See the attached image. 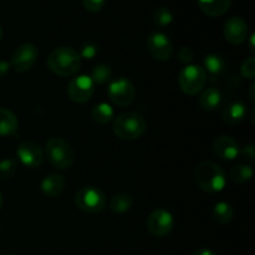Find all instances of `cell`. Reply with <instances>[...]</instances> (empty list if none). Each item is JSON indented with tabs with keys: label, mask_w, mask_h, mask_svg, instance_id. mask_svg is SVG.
I'll use <instances>...</instances> for the list:
<instances>
[{
	"label": "cell",
	"mask_w": 255,
	"mask_h": 255,
	"mask_svg": "<svg viewBox=\"0 0 255 255\" xmlns=\"http://www.w3.org/2000/svg\"><path fill=\"white\" fill-rule=\"evenodd\" d=\"M203 65L204 71L209 72L212 77H217L226 69V60L218 54H209L204 57Z\"/></svg>",
	"instance_id": "obj_22"
},
{
	"label": "cell",
	"mask_w": 255,
	"mask_h": 255,
	"mask_svg": "<svg viewBox=\"0 0 255 255\" xmlns=\"http://www.w3.org/2000/svg\"><path fill=\"white\" fill-rule=\"evenodd\" d=\"M239 156L242 157V158H244L246 161H254L255 158V146L253 143H248L246 144L244 147H242L241 149H239Z\"/></svg>",
	"instance_id": "obj_31"
},
{
	"label": "cell",
	"mask_w": 255,
	"mask_h": 255,
	"mask_svg": "<svg viewBox=\"0 0 255 255\" xmlns=\"http://www.w3.org/2000/svg\"><path fill=\"white\" fill-rule=\"evenodd\" d=\"M75 204L85 213L97 214L106 207V194L99 187H82L75 194Z\"/></svg>",
	"instance_id": "obj_5"
},
{
	"label": "cell",
	"mask_w": 255,
	"mask_h": 255,
	"mask_svg": "<svg viewBox=\"0 0 255 255\" xmlns=\"http://www.w3.org/2000/svg\"><path fill=\"white\" fill-rule=\"evenodd\" d=\"M174 219L169 211L164 208H158L152 212L147 219V228L149 233L154 237H166L173 231Z\"/></svg>",
	"instance_id": "obj_10"
},
{
	"label": "cell",
	"mask_w": 255,
	"mask_h": 255,
	"mask_svg": "<svg viewBox=\"0 0 255 255\" xmlns=\"http://www.w3.org/2000/svg\"><path fill=\"white\" fill-rule=\"evenodd\" d=\"M37 56H39L37 47L31 42H24V44L19 45L12 52L9 62L10 69L19 74L29 71L36 64Z\"/></svg>",
	"instance_id": "obj_8"
},
{
	"label": "cell",
	"mask_w": 255,
	"mask_h": 255,
	"mask_svg": "<svg viewBox=\"0 0 255 255\" xmlns=\"http://www.w3.org/2000/svg\"><path fill=\"white\" fill-rule=\"evenodd\" d=\"M194 181L207 193H219L227 186V176L221 166L214 162H202L196 167Z\"/></svg>",
	"instance_id": "obj_2"
},
{
	"label": "cell",
	"mask_w": 255,
	"mask_h": 255,
	"mask_svg": "<svg viewBox=\"0 0 255 255\" xmlns=\"http://www.w3.org/2000/svg\"><path fill=\"white\" fill-rule=\"evenodd\" d=\"M254 39H255V35L252 34L251 37H249V50L252 52L255 51V46H254Z\"/></svg>",
	"instance_id": "obj_36"
},
{
	"label": "cell",
	"mask_w": 255,
	"mask_h": 255,
	"mask_svg": "<svg viewBox=\"0 0 255 255\" xmlns=\"http://www.w3.org/2000/svg\"><path fill=\"white\" fill-rule=\"evenodd\" d=\"M110 101L119 107H126L133 102L136 97L134 85L126 77H117L112 80L107 89Z\"/></svg>",
	"instance_id": "obj_7"
},
{
	"label": "cell",
	"mask_w": 255,
	"mask_h": 255,
	"mask_svg": "<svg viewBox=\"0 0 255 255\" xmlns=\"http://www.w3.org/2000/svg\"><path fill=\"white\" fill-rule=\"evenodd\" d=\"M91 80L95 85H104L109 82L112 77V69L110 65L104 64H97L95 65L94 69L91 72Z\"/></svg>",
	"instance_id": "obj_25"
},
{
	"label": "cell",
	"mask_w": 255,
	"mask_h": 255,
	"mask_svg": "<svg viewBox=\"0 0 255 255\" xmlns=\"http://www.w3.org/2000/svg\"><path fill=\"white\" fill-rule=\"evenodd\" d=\"M133 206V198L127 193L115 194L109 203L110 211L114 213H126Z\"/></svg>",
	"instance_id": "obj_20"
},
{
	"label": "cell",
	"mask_w": 255,
	"mask_h": 255,
	"mask_svg": "<svg viewBox=\"0 0 255 255\" xmlns=\"http://www.w3.org/2000/svg\"><path fill=\"white\" fill-rule=\"evenodd\" d=\"M1 40H2V29L1 26H0V42H1Z\"/></svg>",
	"instance_id": "obj_37"
},
{
	"label": "cell",
	"mask_w": 255,
	"mask_h": 255,
	"mask_svg": "<svg viewBox=\"0 0 255 255\" xmlns=\"http://www.w3.org/2000/svg\"><path fill=\"white\" fill-rule=\"evenodd\" d=\"M10 70V64L4 60H0V77H4L5 75L9 72Z\"/></svg>",
	"instance_id": "obj_33"
},
{
	"label": "cell",
	"mask_w": 255,
	"mask_h": 255,
	"mask_svg": "<svg viewBox=\"0 0 255 255\" xmlns=\"http://www.w3.org/2000/svg\"><path fill=\"white\" fill-rule=\"evenodd\" d=\"M17 162L14 158H5L0 162V179H9L16 173Z\"/></svg>",
	"instance_id": "obj_27"
},
{
	"label": "cell",
	"mask_w": 255,
	"mask_h": 255,
	"mask_svg": "<svg viewBox=\"0 0 255 255\" xmlns=\"http://www.w3.org/2000/svg\"><path fill=\"white\" fill-rule=\"evenodd\" d=\"M203 14L211 17H219L231 9L232 0H197Z\"/></svg>",
	"instance_id": "obj_17"
},
{
	"label": "cell",
	"mask_w": 255,
	"mask_h": 255,
	"mask_svg": "<svg viewBox=\"0 0 255 255\" xmlns=\"http://www.w3.org/2000/svg\"><path fill=\"white\" fill-rule=\"evenodd\" d=\"M1 207H2V196L1 193H0V209H1Z\"/></svg>",
	"instance_id": "obj_38"
},
{
	"label": "cell",
	"mask_w": 255,
	"mask_h": 255,
	"mask_svg": "<svg viewBox=\"0 0 255 255\" xmlns=\"http://www.w3.org/2000/svg\"><path fill=\"white\" fill-rule=\"evenodd\" d=\"M19 128L16 115L7 109L0 107V136H12Z\"/></svg>",
	"instance_id": "obj_19"
},
{
	"label": "cell",
	"mask_w": 255,
	"mask_h": 255,
	"mask_svg": "<svg viewBox=\"0 0 255 255\" xmlns=\"http://www.w3.org/2000/svg\"><path fill=\"white\" fill-rule=\"evenodd\" d=\"M66 187V179L60 173H51L41 181L40 188L44 196L49 198H56L64 192Z\"/></svg>",
	"instance_id": "obj_15"
},
{
	"label": "cell",
	"mask_w": 255,
	"mask_h": 255,
	"mask_svg": "<svg viewBox=\"0 0 255 255\" xmlns=\"http://www.w3.org/2000/svg\"><path fill=\"white\" fill-rule=\"evenodd\" d=\"M223 35L231 45H241L248 37V24L241 16H232L226 21Z\"/></svg>",
	"instance_id": "obj_13"
},
{
	"label": "cell",
	"mask_w": 255,
	"mask_h": 255,
	"mask_svg": "<svg viewBox=\"0 0 255 255\" xmlns=\"http://www.w3.org/2000/svg\"><path fill=\"white\" fill-rule=\"evenodd\" d=\"M91 117L96 124L106 125L114 120V109L106 102H100L92 107Z\"/></svg>",
	"instance_id": "obj_21"
},
{
	"label": "cell",
	"mask_w": 255,
	"mask_h": 255,
	"mask_svg": "<svg viewBox=\"0 0 255 255\" xmlns=\"http://www.w3.org/2000/svg\"><path fill=\"white\" fill-rule=\"evenodd\" d=\"M16 156L19 161L27 168H37L44 162V149L34 141H25L17 147Z\"/></svg>",
	"instance_id": "obj_12"
},
{
	"label": "cell",
	"mask_w": 255,
	"mask_h": 255,
	"mask_svg": "<svg viewBox=\"0 0 255 255\" xmlns=\"http://www.w3.org/2000/svg\"><path fill=\"white\" fill-rule=\"evenodd\" d=\"M213 218L219 224H228L234 218V209L227 202H218L213 207Z\"/></svg>",
	"instance_id": "obj_23"
},
{
	"label": "cell",
	"mask_w": 255,
	"mask_h": 255,
	"mask_svg": "<svg viewBox=\"0 0 255 255\" xmlns=\"http://www.w3.org/2000/svg\"><path fill=\"white\" fill-rule=\"evenodd\" d=\"M7 255H15V254H7Z\"/></svg>",
	"instance_id": "obj_39"
},
{
	"label": "cell",
	"mask_w": 255,
	"mask_h": 255,
	"mask_svg": "<svg viewBox=\"0 0 255 255\" xmlns=\"http://www.w3.org/2000/svg\"><path fill=\"white\" fill-rule=\"evenodd\" d=\"M255 85L254 84H252V86L249 87V99H251V101H252V104H254V99H255V95H254V91H255Z\"/></svg>",
	"instance_id": "obj_35"
},
{
	"label": "cell",
	"mask_w": 255,
	"mask_h": 255,
	"mask_svg": "<svg viewBox=\"0 0 255 255\" xmlns=\"http://www.w3.org/2000/svg\"><path fill=\"white\" fill-rule=\"evenodd\" d=\"M239 147L238 142L231 136H219L213 142V151L218 158L224 161H233L239 157Z\"/></svg>",
	"instance_id": "obj_14"
},
{
	"label": "cell",
	"mask_w": 255,
	"mask_h": 255,
	"mask_svg": "<svg viewBox=\"0 0 255 255\" xmlns=\"http://www.w3.org/2000/svg\"><path fill=\"white\" fill-rule=\"evenodd\" d=\"M147 50L154 60L166 62L173 56V45L169 37L161 31L151 32L147 37Z\"/></svg>",
	"instance_id": "obj_9"
},
{
	"label": "cell",
	"mask_w": 255,
	"mask_h": 255,
	"mask_svg": "<svg viewBox=\"0 0 255 255\" xmlns=\"http://www.w3.org/2000/svg\"><path fill=\"white\" fill-rule=\"evenodd\" d=\"M146 119L134 111L124 112L114 121V133L122 141L138 139L146 132Z\"/></svg>",
	"instance_id": "obj_3"
},
{
	"label": "cell",
	"mask_w": 255,
	"mask_h": 255,
	"mask_svg": "<svg viewBox=\"0 0 255 255\" xmlns=\"http://www.w3.org/2000/svg\"><path fill=\"white\" fill-rule=\"evenodd\" d=\"M241 75L243 79L253 80L255 77V57L249 56L243 61L241 66Z\"/></svg>",
	"instance_id": "obj_29"
},
{
	"label": "cell",
	"mask_w": 255,
	"mask_h": 255,
	"mask_svg": "<svg viewBox=\"0 0 255 255\" xmlns=\"http://www.w3.org/2000/svg\"><path fill=\"white\" fill-rule=\"evenodd\" d=\"M178 84L182 92L194 96L204 89L207 84V72L199 65H187L179 72Z\"/></svg>",
	"instance_id": "obj_6"
},
{
	"label": "cell",
	"mask_w": 255,
	"mask_h": 255,
	"mask_svg": "<svg viewBox=\"0 0 255 255\" xmlns=\"http://www.w3.org/2000/svg\"><path fill=\"white\" fill-rule=\"evenodd\" d=\"M100 51V46L99 44H96L95 41H86L81 45L80 47V57L82 59H86V60H92L99 55Z\"/></svg>",
	"instance_id": "obj_28"
},
{
	"label": "cell",
	"mask_w": 255,
	"mask_h": 255,
	"mask_svg": "<svg viewBox=\"0 0 255 255\" xmlns=\"http://www.w3.org/2000/svg\"><path fill=\"white\" fill-rule=\"evenodd\" d=\"M173 21V14L166 6H159L153 12V22L158 27L168 26Z\"/></svg>",
	"instance_id": "obj_26"
},
{
	"label": "cell",
	"mask_w": 255,
	"mask_h": 255,
	"mask_svg": "<svg viewBox=\"0 0 255 255\" xmlns=\"http://www.w3.org/2000/svg\"><path fill=\"white\" fill-rule=\"evenodd\" d=\"M44 156L54 168L65 171L72 166L75 159L74 149L61 137H51L44 147Z\"/></svg>",
	"instance_id": "obj_4"
},
{
	"label": "cell",
	"mask_w": 255,
	"mask_h": 255,
	"mask_svg": "<svg viewBox=\"0 0 255 255\" xmlns=\"http://www.w3.org/2000/svg\"><path fill=\"white\" fill-rule=\"evenodd\" d=\"M192 255H216L213 251H211V249H207V248H201V249H197V251H194Z\"/></svg>",
	"instance_id": "obj_34"
},
{
	"label": "cell",
	"mask_w": 255,
	"mask_h": 255,
	"mask_svg": "<svg viewBox=\"0 0 255 255\" xmlns=\"http://www.w3.org/2000/svg\"><path fill=\"white\" fill-rule=\"evenodd\" d=\"M229 177H231L232 181L238 184L248 183L253 178V169H252V167L249 164H236V166H233L231 168Z\"/></svg>",
	"instance_id": "obj_24"
},
{
	"label": "cell",
	"mask_w": 255,
	"mask_h": 255,
	"mask_svg": "<svg viewBox=\"0 0 255 255\" xmlns=\"http://www.w3.org/2000/svg\"><path fill=\"white\" fill-rule=\"evenodd\" d=\"M95 92V84L91 77L80 75L72 79L67 85V95L75 104H86L91 100Z\"/></svg>",
	"instance_id": "obj_11"
},
{
	"label": "cell",
	"mask_w": 255,
	"mask_h": 255,
	"mask_svg": "<svg viewBox=\"0 0 255 255\" xmlns=\"http://www.w3.org/2000/svg\"><path fill=\"white\" fill-rule=\"evenodd\" d=\"M247 112H248V109H247V105L244 102L233 101L226 105L223 112H222V117H223V121L226 124L234 126V125H239L246 119Z\"/></svg>",
	"instance_id": "obj_16"
},
{
	"label": "cell",
	"mask_w": 255,
	"mask_h": 255,
	"mask_svg": "<svg viewBox=\"0 0 255 255\" xmlns=\"http://www.w3.org/2000/svg\"><path fill=\"white\" fill-rule=\"evenodd\" d=\"M106 4V0H82L85 10L89 12H97Z\"/></svg>",
	"instance_id": "obj_30"
},
{
	"label": "cell",
	"mask_w": 255,
	"mask_h": 255,
	"mask_svg": "<svg viewBox=\"0 0 255 255\" xmlns=\"http://www.w3.org/2000/svg\"><path fill=\"white\" fill-rule=\"evenodd\" d=\"M177 56H178L179 61L183 62V64H186V65H189V64H191L192 60H193V51H192L189 47L183 46V47H181V49H179Z\"/></svg>",
	"instance_id": "obj_32"
},
{
	"label": "cell",
	"mask_w": 255,
	"mask_h": 255,
	"mask_svg": "<svg viewBox=\"0 0 255 255\" xmlns=\"http://www.w3.org/2000/svg\"><path fill=\"white\" fill-rule=\"evenodd\" d=\"M222 102V94L216 87H208L199 92L198 105L204 111H213L218 109Z\"/></svg>",
	"instance_id": "obj_18"
},
{
	"label": "cell",
	"mask_w": 255,
	"mask_h": 255,
	"mask_svg": "<svg viewBox=\"0 0 255 255\" xmlns=\"http://www.w3.org/2000/svg\"><path fill=\"white\" fill-rule=\"evenodd\" d=\"M81 66L79 52L70 46H60L52 50L47 57V67L52 74L61 77L72 76Z\"/></svg>",
	"instance_id": "obj_1"
}]
</instances>
